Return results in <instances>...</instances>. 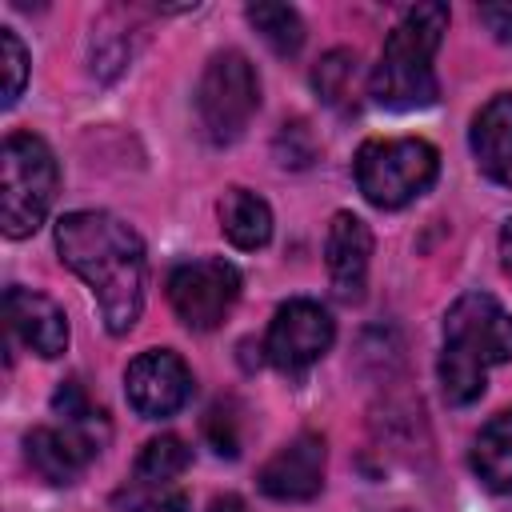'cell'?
I'll use <instances>...</instances> for the list:
<instances>
[{"label":"cell","mask_w":512,"mask_h":512,"mask_svg":"<svg viewBox=\"0 0 512 512\" xmlns=\"http://www.w3.org/2000/svg\"><path fill=\"white\" fill-rule=\"evenodd\" d=\"M56 252L96 296L104 328L112 336L132 332L148 288V260L136 228L100 208L68 212L56 220Z\"/></svg>","instance_id":"cell-1"},{"label":"cell","mask_w":512,"mask_h":512,"mask_svg":"<svg viewBox=\"0 0 512 512\" xmlns=\"http://www.w3.org/2000/svg\"><path fill=\"white\" fill-rule=\"evenodd\" d=\"M512 360V312L488 292H464L444 312L440 392L448 404H472L484 396L488 368Z\"/></svg>","instance_id":"cell-2"},{"label":"cell","mask_w":512,"mask_h":512,"mask_svg":"<svg viewBox=\"0 0 512 512\" xmlns=\"http://www.w3.org/2000/svg\"><path fill=\"white\" fill-rule=\"evenodd\" d=\"M448 28V4H416L400 16L380 48V64L368 76V96L388 112H416L436 104V48Z\"/></svg>","instance_id":"cell-3"},{"label":"cell","mask_w":512,"mask_h":512,"mask_svg":"<svg viewBox=\"0 0 512 512\" xmlns=\"http://www.w3.org/2000/svg\"><path fill=\"white\" fill-rule=\"evenodd\" d=\"M352 172L372 208L396 212L436 184L440 152L420 136H376L356 148Z\"/></svg>","instance_id":"cell-4"},{"label":"cell","mask_w":512,"mask_h":512,"mask_svg":"<svg viewBox=\"0 0 512 512\" xmlns=\"http://www.w3.org/2000/svg\"><path fill=\"white\" fill-rule=\"evenodd\" d=\"M60 188L52 148L32 132H8L0 152V224L8 240L32 236Z\"/></svg>","instance_id":"cell-5"},{"label":"cell","mask_w":512,"mask_h":512,"mask_svg":"<svg viewBox=\"0 0 512 512\" xmlns=\"http://www.w3.org/2000/svg\"><path fill=\"white\" fill-rule=\"evenodd\" d=\"M260 108V76L252 60L236 48L216 52L196 84V116L212 144H232L244 136Z\"/></svg>","instance_id":"cell-6"},{"label":"cell","mask_w":512,"mask_h":512,"mask_svg":"<svg viewBox=\"0 0 512 512\" xmlns=\"http://www.w3.org/2000/svg\"><path fill=\"white\" fill-rule=\"evenodd\" d=\"M240 300V272L228 260H192L168 276V304L192 332H212Z\"/></svg>","instance_id":"cell-7"},{"label":"cell","mask_w":512,"mask_h":512,"mask_svg":"<svg viewBox=\"0 0 512 512\" xmlns=\"http://www.w3.org/2000/svg\"><path fill=\"white\" fill-rule=\"evenodd\" d=\"M336 340V324L324 304L316 300H288L276 308L268 336H264V356L276 372L300 376L308 372Z\"/></svg>","instance_id":"cell-8"},{"label":"cell","mask_w":512,"mask_h":512,"mask_svg":"<svg viewBox=\"0 0 512 512\" xmlns=\"http://www.w3.org/2000/svg\"><path fill=\"white\" fill-rule=\"evenodd\" d=\"M124 396L144 420L176 416L192 400V368L172 348H148L124 368Z\"/></svg>","instance_id":"cell-9"},{"label":"cell","mask_w":512,"mask_h":512,"mask_svg":"<svg viewBox=\"0 0 512 512\" xmlns=\"http://www.w3.org/2000/svg\"><path fill=\"white\" fill-rule=\"evenodd\" d=\"M324 464H328L324 436L320 432H300L272 460H264L256 484L272 500H312L324 488Z\"/></svg>","instance_id":"cell-10"},{"label":"cell","mask_w":512,"mask_h":512,"mask_svg":"<svg viewBox=\"0 0 512 512\" xmlns=\"http://www.w3.org/2000/svg\"><path fill=\"white\" fill-rule=\"evenodd\" d=\"M368 256H372V232L356 212H336L324 236V260L332 276V292L344 304H360L368 288Z\"/></svg>","instance_id":"cell-11"},{"label":"cell","mask_w":512,"mask_h":512,"mask_svg":"<svg viewBox=\"0 0 512 512\" xmlns=\"http://www.w3.org/2000/svg\"><path fill=\"white\" fill-rule=\"evenodd\" d=\"M24 452H28V464L36 468V476H44L48 484H76L80 472L96 460L100 452V436L88 432V428H52V424H40L24 436Z\"/></svg>","instance_id":"cell-12"},{"label":"cell","mask_w":512,"mask_h":512,"mask_svg":"<svg viewBox=\"0 0 512 512\" xmlns=\"http://www.w3.org/2000/svg\"><path fill=\"white\" fill-rule=\"evenodd\" d=\"M4 316H8L12 336L28 352L52 360V356H60L68 348V316H64V308L52 296L12 284L4 292Z\"/></svg>","instance_id":"cell-13"},{"label":"cell","mask_w":512,"mask_h":512,"mask_svg":"<svg viewBox=\"0 0 512 512\" xmlns=\"http://www.w3.org/2000/svg\"><path fill=\"white\" fill-rule=\"evenodd\" d=\"M472 156L480 172L512 188V92L492 96L472 120Z\"/></svg>","instance_id":"cell-14"},{"label":"cell","mask_w":512,"mask_h":512,"mask_svg":"<svg viewBox=\"0 0 512 512\" xmlns=\"http://www.w3.org/2000/svg\"><path fill=\"white\" fill-rule=\"evenodd\" d=\"M220 232L244 252L264 248L272 240V208H268V200L248 192V188H228L220 196Z\"/></svg>","instance_id":"cell-15"},{"label":"cell","mask_w":512,"mask_h":512,"mask_svg":"<svg viewBox=\"0 0 512 512\" xmlns=\"http://www.w3.org/2000/svg\"><path fill=\"white\" fill-rule=\"evenodd\" d=\"M472 472L488 492H512V408L496 412L472 440Z\"/></svg>","instance_id":"cell-16"},{"label":"cell","mask_w":512,"mask_h":512,"mask_svg":"<svg viewBox=\"0 0 512 512\" xmlns=\"http://www.w3.org/2000/svg\"><path fill=\"white\" fill-rule=\"evenodd\" d=\"M356 84H360V60L348 48H332L312 68V88L328 108H356Z\"/></svg>","instance_id":"cell-17"},{"label":"cell","mask_w":512,"mask_h":512,"mask_svg":"<svg viewBox=\"0 0 512 512\" xmlns=\"http://www.w3.org/2000/svg\"><path fill=\"white\" fill-rule=\"evenodd\" d=\"M248 24L264 36V44L276 52V56H296L300 44H304V20L296 8L288 4H248L244 8Z\"/></svg>","instance_id":"cell-18"},{"label":"cell","mask_w":512,"mask_h":512,"mask_svg":"<svg viewBox=\"0 0 512 512\" xmlns=\"http://www.w3.org/2000/svg\"><path fill=\"white\" fill-rule=\"evenodd\" d=\"M192 464V452L180 436H152L136 456V484H168Z\"/></svg>","instance_id":"cell-19"},{"label":"cell","mask_w":512,"mask_h":512,"mask_svg":"<svg viewBox=\"0 0 512 512\" xmlns=\"http://www.w3.org/2000/svg\"><path fill=\"white\" fill-rule=\"evenodd\" d=\"M0 68H4V108H12L28 84V48L12 28H0Z\"/></svg>","instance_id":"cell-20"},{"label":"cell","mask_w":512,"mask_h":512,"mask_svg":"<svg viewBox=\"0 0 512 512\" xmlns=\"http://www.w3.org/2000/svg\"><path fill=\"white\" fill-rule=\"evenodd\" d=\"M272 152H276V160H280L284 168H308V164L316 160V140H312V128H308L304 120L284 124V128L276 132V140H272Z\"/></svg>","instance_id":"cell-21"},{"label":"cell","mask_w":512,"mask_h":512,"mask_svg":"<svg viewBox=\"0 0 512 512\" xmlns=\"http://www.w3.org/2000/svg\"><path fill=\"white\" fill-rule=\"evenodd\" d=\"M204 436L212 444L216 456H240V428L232 416V404H212V412L204 416Z\"/></svg>","instance_id":"cell-22"},{"label":"cell","mask_w":512,"mask_h":512,"mask_svg":"<svg viewBox=\"0 0 512 512\" xmlns=\"http://www.w3.org/2000/svg\"><path fill=\"white\" fill-rule=\"evenodd\" d=\"M476 16H480V24L496 36V40H504V44H512V0H496V4H480L476 8Z\"/></svg>","instance_id":"cell-23"},{"label":"cell","mask_w":512,"mask_h":512,"mask_svg":"<svg viewBox=\"0 0 512 512\" xmlns=\"http://www.w3.org/2000/svg\"><path fill=\"white\" fill-rule=\"evenodd\" d=\"M136 512H188V496L184 492H160V496L144 500Z\"/></svg>","instance_id":"cell-24"},{"label":"cell","mask_w":512,"mask_h":512,"mask_svg":"<svg viewBox=\"0 0 512 512\" xmlns=\"http://www.w3.org/2000/svg\"><path fill=\"white\" fill-rule=\"evenodd\" d=\"M500 264H504V272H508V280H512V216H508L504 228H500Z\"/></svg>","instance_id":"cell-25"},{"label":"cell","mask_w":512,"mask_h":512,"mask_svg":"<svg viewBox=\"0 0 512 512\" xmlns=\"http://www.w3.org/2000/svg\"><path fill=\"white\" fill-rule=\"evenodd\" d=\"M208 512H248V504H244L236 492H224V496H216V500L208 504Z\"/></svg>","instance_id":"cell-26"},{"label":"cell","mask_w":512,"mask_h":512,"mask_svg":"<svg viewBox=\"0 0 512 512\" xmlns=\"http://www.w3.org/2000/svg\"><path fill=\"white\" fill-rule=\"evenodd\" d=\"M400 512H404V508H400Z\"/></svg>","instance_id":"cell-27"}]
</instances>
